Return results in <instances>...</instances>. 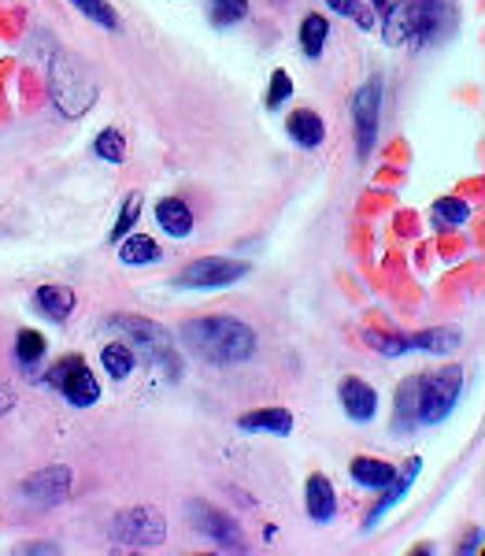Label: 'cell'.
I'll use <instances>...</instances> for the list:
<instances>
[{"label": "cell", "instance_id": "cb8c5ba5", "mask_svg": "<svg viewBox=\"0 0 485 556\" xmlns=\"http://www.w3.org/2000/svg\"><path fill=\"white\" fill-rule=\"evenodd\" d=\"M467 215H471V208H467L460 197H442V201L434 204V223H437V227H463Z\"/></svg>", "mask_w": 485, "mask_h": 556}, {"label": "cell", "instance_id": "f546056e", "mask_svg": "<svg viewBox=\"0 0 485 556\" xmlns=\"http://www.w3.org/2000/svg\"><path fill=\"white\" fill-rule=\"evenodd\" d=\"M138 215H141V197L133 193V197H127V204H123V212H119V223H115V230H112V238L115 241H123L130 235V227L138 223Z\"/></svg>", "mask_w": 485, "mask_h": 556}, {"label": "cell", "instance_id": "603a6c76", "mask_svg": "<svg viewBox=\"0 0 485 556\" xmlns=\"http://www.w3.org/2000/svg\"><path fill=\"white\" fill-rule=\"evenodd\" d=\"M248 15V0H208L212 26H233Z\"/></svg>", "mask_w": 485, "mask_h": 556}, {"label": "cell", "instance_id": "83f0119b", "mask_svg": "<svg viewBox=\"0 0 485 556\" xmlns=\"http://www.w3.org/2000/svg\"><path fill=\"white\" fill-rule=\"evenodd\" d=\"M290 97H293V78L285 75V71H275V75H271V89H267V108L278 112V108L290 101Z\"/></svg>", "mask_w": 485, "mask_h": 556}, {"label": "cell", "instance_id": "4316f807", "mask_svg": "<svg viewBox=\"0 0 485 556\" xmlns=\"http://www.w3.org/2000/svg\"><path fill=\"white\" fill-rule=\"evenodd\" d=\"M71 4H75L86 20L107 26V30H115V26H119V15L112 12V4H107V0H71Z\"/></svg>", "mask_w": 485, "mask_h": 556}, {"label": "cell", "instance_id": "5bb4252c", "mask_svg": "<svg viewBox=\"0 0 485 556\" xmlns=\"http://www.w3.org/2000/svg\"><path fill=\"white\" fill-rule=\"evenodd\" d=\"M285 130H290V138L304 149H316L322 146V138H327V127H322L319 112H311V108H296L290 115V123H285Z\"/></svg>", "mask_w": 485, "mask_h": 556}, {"label": "cell", "instance_id": "ac0fdd59", "mask_svg": "<svg viewBox=\"0 0 485 556\" xmlns=\"http://www.w3.org/2000/svg\"><path fill=\"white\" fill-rule=\"evenodd\" d=\"M241 430H267V434H290L293 430V412L285 408H259V412H245V416L238 419Z\"/></svg>", "mask_w": 485, "mask_h": 556}, {"label": "cell", "instance_id": "5b68a950", "mask_svg": "<svg viewBox=\"0 0 485 556\" xmlns=\"http://www.w3.org/2000/svg\"><path fill=\"white\" fill-rule=\"evenodd\" d=\"M49 83H52V101L60 104L64 115H82L97 101V86L86 75V67H78L75 60L56 56L49 67Z\"/></svg>", "mask_w": 485, "mask_h": 556}, {"label": "cell", "instance_id": "ba28073f", "mask_svg": "<svg viewBox=\"0 0 485 556\" xmlns=\"http://www.w3.org/2000/svg\"><path fill=\"white\" fill-rule=\"evenodd\" d=\"M44 379H49V386H56L71 405H78V408L97 405V397H101V386H97L93 371L86 367L82 356H67V361H60L49 375H44Z\"/></svg>", "mask_w": 485, "mask_h": 556}, {"label": "cell", "instance_id": "9a60e30c", "mask_svg": "<svg viewBox=\"0 0 485 556\" xmlns=\"http://www.w3.org/2000/svg\"><path fill=\"white\" fill-rule=\"evenodd\" d=\"M156 223L170 238H186L193 230V212H190V204L178 201V197H164V201L156 204Z\"/></svg>", "mask_w": 485, "mask_h": 556}, {"label": "cell", "instance_id": "9c48e42d", "mask_svg": "<svg viewBox=\"0 0 485 556\" xmlns=\"http://www.w3.org/2000/svg\"><path fill=\"white\" fill-rule=\"evenodd\" d=\"M245 275H248V264H241V260L204 256V260H193V264L175 278V286H182V290H219V286H233Z\"/></svg>", "mask_w": 485, "mask_h": 556}, {"label": "cell", "instance_id": "ffe728a7", "mask_svg": "<svg viewBox=\"0 0 485 556\" xmlns=\"http://www.w3.org/2000/svg\"><path fill=\"white\" fill-rule=\"evenodd\" d=\"M353 479L367 490H385L393 479H397V471H393L385 460H371V456H363V460H353Z\"/></svg>", "mask_w": 485, "mask_h": 556}, {"label": "cell", "instance_id": "7402d4cb", "mask_svg": "<svg viewBox=\"0 0 485 556\" xmlns=\"http://www.w3.org/2000/svg\"><path fill=\"white\" fill-rule=\"evenodd\" d=\"M133 349L130 345H123V342H112V345H104L101 349V364H104V371L112 375V379H127V375L133 371Z\"/></svg>", "mask_w": 485, "mask_h": 556}, {"label": "cell", "instance_id": "52a82bcc", "mask_svg": "<svg viewBox=\"0 0 485 556\" xmlns=\"http://www.w3.org/2000/svg\"><path fill=\"white\" fill-rule=\"evenodd\" d=\"M367 342H371L379 353L385 356H400V353H411V349H422V353H452V349L463 345V334L452 327H442V330H419V334L411 338H400V334H367Z\"/></svg>", "mask_w": 485, "mask_h": 556}, {"label": "cell", "instance_id": "d4e9b609", "mask_svg": "<svg viewBox=\"0 0 485 556\" xmlns=\"http://www.w3.org/2000/svg\"><path fill=\"white\" fill-rule=\"evenodd\" d=\"M322 41H327V20H322V15H308V20L301 23V49L308 52V56H319Z\"/></svg>", "mask_w": 485, "mask_h": 556}, {"label": "cell", "instance_id": "6da1fadb", "mask_svg": "<svg viewBox=\"0 0 485 556\" xmlns=\"http://www.w3.org/2000/svg\"><path fill=\"white\" fill-rule=\"evenodd\" d=\"M182 345L208 364H245L256 353V330L233 316H201L182 327Z\"/></svg>", "mask_w": 485, "mask_h": 556}, {"label": "cell", "instance_id": "4fadbf2b", "mask_svg": "<svg viewBox=\"0 0 485 556\" xmlns=\"http://www.w3.org/2000/svg\"><path fill=\"white\" fill-rule=\"evenodd\" d=\"M341 405H345L348 419H356V424H367V419L374 416V408H379V397H374V390L367 382L345 379V382H341Z\"/></svg>", "mask_w": 485, "mask_h": 556}, {"label": "cell", "instance_id": "484cf974", "mask_svg": "<svg viewBox=\"0 0 485 556\" xmlns=\"http://www.w3.org/2000/svg\"><path fill=\"white\" fill-rule=\"evenodd\" d=\"M97 156L107 160V164H123L127 160V141H123V134L115 130V127H107L101 138H97Z\"/></svg>", "mask_w": 485, "mask_h": 556}, {"label": "cell", "instance_id": "8fae6325", "mask_svg": "<svg viewBox=\"0 0 485 556\" xmlns=\"http://www.w3.org/2000/svg\"><path fill=\"white\" fill-rule=\"evenodd\" d=\"M23 497L30 501L34 508H52L60 501L71 497V471L67 468H44L38 475L23 482Z\"/></svg>", "mask_w": 485, "mask_h": 556}, {"label": "cell", "instance_id": "2e32d148", "mask_svg": "<svg viewBox=\"0 0 485 556\" xmlns=\"http://www.w3.org/2000/svg\"><path fill=\"white\" fill-rule=\"evenodd\" d=\"M75 293L67 290V286H41L38 293H34V308L41 312V316H49V319H56V323H64L71 312H75Z\"/></svg>", "mask_w": 485, "mask_h": 556}, {"label": "cell", "instance_id": "d6a6232c", "mask_svg": "<svg viewBox=\"0 0 485 556\" xmlns=\"http://www.w3.org/2000/svg\"><path fill=\"white\" fill-rule=\"evenodd\" d=\"M371 4H374V8H385V4H390V0H371Z\"/></svg>", "mask_w": 485, "mask_h": 556}, {"label": "cell", "instance_id": "8992f818", "mask_svg": "<svg viewBox=\"0 0 485 556\" xmlns=\"http://www.w3.org/2000/svg\"><path fill=\"white\" fill-rule=\"evenodd\" d=\"M112 538L119 545H133V549H156L167 538V519L156 508H127L115 516Z\"/></svg>", "mask_w": 485, "mask_h": 556}, {"label": "cell", "instance_id": "7c38bea8", "mask_svg": "<svg viewBox=\"0 0 485 556\" xmlns=\"http://www.w3.org/2000/svg\"><path fill=\"white\" fill-rule=\"evenodd\" d=\"M190 519H193L196 531H201L204 538H212V542L219 545V549L245 553V542H241V531H238V523H233L230 516L215 513V508H208V505H193V508H190Z\"/></svg>", "mask_w": 485, "mask_h": 556}, {"label": "cell", "instance_id": "e0dca14e", "mask_svg": "<svg viewBox=\"0 0 485 556\" xmlns=\"http://www.w3.org/2000/svg\"><path fill=\"white\" fill-rule=\"evenodd\" d=\"M304 508L316 523H327L334 516V486H330L327 475H311L308 479V490H304Z\"/></svg>", "mask_w": 485, "mask_h": 556}, {"label": "cell", "instance_id": "277c9868", "mask_svg": "<svg viewBox=\"0 0 485 556\" xmlns=\"http://www.w3.org/2000/svg\"><path fill=\"white\" fill-rule=\"evenodd\" d=\"M107 327L123 330V334L130 338L133 356H145L149 364L164 367L170 379H178V375H182V367H178V353H175V338H170L159 323H152L145 316H112V319H107Z\"/></svg>", "mask_w": 485, "mask_h": 556}, {"label": "cell", "instance_id": "f1b7e54d", "mask_svg": "<svg viewBox=\"0 0 485 556\" xmlns=\"http://www.w3.org/2000/svg\"><path fill=\"white\" fill-rule=\"evenodd\" d=\"M15 356H20L23 364L41 361V356H44V338H41V334H34V330H23L20 342H15Z\"/></svg>", "mask_w": 485, "mask_h": 556}, {"label": "cell", "instance_id": "7a4b0ae2", "mask_svg": "<svg viewBox=\"0 0 485 556\" xmlns=\"http://www.w3.org/2000/svg\"><path fill=\"white\" fill-rule=\"evenodd\" d=\"M456 26H460L456 0H400V4H385V38H390V45L445 41Z\"/></svg>", "mask_w": 485, "mask_h": 556}, {"label": "cell", "instance_id": "4dcf8cb0", "mask_svg": "<svg viewBox=\"0 0 485 556\" xmlns=\"http://www.w3.org/2000/svg\"><path fill=\"white\" fill-rule=\"evenodd\" d=\"M327 4L334 8L337 15H348V20H356L359 26H363V30H371L374 15H371V12H363V8H359V0H327Z\"/></svg>", "mask_w": 485, "mask_h": 556}, {"label": "cell", "instance_id": "d6986e66", "mask_svg": "<svg viewBox=\"0 0 485 556\" xmlns=\"http://www.w3.org/2000/svg\"><path fill=\"white\" fill-rule=\"evenodd\" d=\"M419 468H422V464H419V460H408V468H404V475H400V482H397V479H393V482H390V486H385V497L379 501V505H374V513H371V516H367V531H371V527H374V523H379V519H382L385 513H390V508H393V505H397V501L404 497V493H408V490H411V482H416V475H419Z\"/></svg>", "mask_w": 485, "mask_h": 556}, {"label": "cell", "instance_id": "1f68e13d", "mask_svg": "<svg viewBox=\"0 0 485 556\" xmlns=\"http://www.w3.org/2000/svg\"><path fill=\"white\" fill-rule=\"evenodd\" d=\"M12 408H15V393L8 386H0V416H8Z\"/></svg>", "mask_w": 485, "mask_h": 556}, {"label": "cell", "instance_id": "3957f363", "mask_svg": "<svg viewBox=\"0 0 485 556\" xmlns=\"http://www.w3.org/2000/svg\"><path fill=\"white\" fill-rule=\"evenodd\" d=\"M463 393V367L445 364L430 375H416V424H442L460 405Z\"/></svg>", "mask_w": 485, "mask_h": 556}, {"label": "cell", "instance_id": "30bf717a", "mask_svg": "<svg viewBox=\"0 0 485 556\" xmlns=\"http://www.w3.org/2000/svg\"><path fill=\"white\" fill-rule=\"evenodd\" d=\"M379 104H382V78L374 75L371 83L356 93L353 101V119H356V146H359V156H367L379 138Z\"/></svg>", "mask_w": 485, "mask_h": 556}, {"label": "cell", "instance_id": "44dd1931", "mask_svg": "<svg viewBox=\"0 0 485 556\" xmlns=\"http://www.w3.org/2000/svg\"><path fill=\"white\" fill-rule=\"evenodd\" d=\"M159 256H164V249H159L156 241L145 238V235H133V238H127V241L119 245V260H123V264H130V267L156 264Z\"/></svg>", "mask_w": 485, "mask_h": 556}]
</instances>
